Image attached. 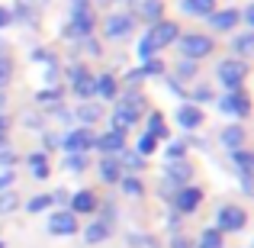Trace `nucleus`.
<instances>
[{"instance_id":"obj_52","label":"nucleus","mask_w":254,"mask_h":248,"mask_svg":"<svg viewBox=\"0 0 254 248\" xmlns=\"http://www.w3.org/2000/svg\"><path fill=\"white\" fill-rule=\"evenodd\" d=\"M52 58H58L55 52H49V49H32V62H39V65H49Z\"/></svg>"},{"instance_id":"obj_43","label":"nucleus","mask_w":254,"mask_h":248,"mask_svg":"<svg viewBox=\"0 0 254 248\" xmlns=\"http://www.w3.org/2000/svg\"><path fill=\"white\" fill-rule=\"evenodd\" d=\"M13 81V58L0 55V90H6V84Z\"/></svg>"},{"instance_id":"obj_11","label":"nucleus","mask_w":254,"mask_h":248,"mask_svg":"<svg viewBox=\"0 0 254 248\" xmlns=\"http://www.w3.org/2000/svg\"><path fill=\"white\" fill-rule=\"evenodd\" d=\"M45 232H49V236H55V239H71V236H77V232H81V223H77V216L71 210H52Z\"/></svg>"},{"instance_id":"obj_40","label":"nucleus","mask_w":254,"mask_h":248,"mask_svg":"<svg viewBox=\"0 0 254 248\" xmlns=\"http://www.w3.org/2000/svg\"><path fill=\"white\" fill-rule=\"evenodd\" d=\"M39 136H42V152H55V149H62V132H58V129H42Z\"/></svg>"},{"instance_id":"obj_56","label":"nucleus","mask_w":254,"mask_h":248,"mask_svg":"<svg viewBox=\"0 0 254 248\" xmlns=\"http://www.w3.org/2000/svg\"><path fill=\"white\" fill-rule=\"evenodd\" d=\"M168 87H171V93H177L180 100H187V90H184V84H180V81H174V78H168Z\"/></svg>"},{"instance_id":"obj_50","label":"nucleus","mask_w":254,"mask_h":248,"mask_svg":"<svg viewBox=\"0 0 254 248\" xmlns=\"http://www.w3.org/2000/svg\"><path fill=\"white\" fill-rule=\"evenodd\" d=\"M123 81H126V87H129V90H138L145 78H142V71H138V68H129V71H126V78H123Z\"/></svg>"},{"instance_id":"obj_39","label":"nucleus","mask_w":254,"mask_h":248,"mask_svg":"<svg viewBox=\"0 0 254 248\" xmlns=\"http://www.w3.org/2000/svg\"><path fill=\"white\" fill-rule=\"evenodd\" d=\"M229 158H232V165L238 167V174H251V152H248V149L229 152Z\"/></svg>"},{"instance_id":"obj_18","label":"nucleus","mask_w":254,"mask_h":248,"mask_svg":"<svg viewBox=\"0 0 254 248\" xmlns=\"http://www.w3.org/2000/svg\"><path fill=\"white\" fill-rule=\"evenodd\" d=\"M93 149L100 152V155H119V152L126 149V136L116 129H103L97 132V139H93Z\"/></svg>"},{"instance_id":"obj_30","label":"nucleus","mask_w":254,"mask_h":248,"mask_svg":"<svg viewBox=\"0 0 254 248\" xmlns=\"http://www.w3.org/2000/svg\"><path fill=\"white\" fill-rule=\"evenodd\" d=\"M187 103L193 106H203V103H216V90H212L209 84H196L190 93H187Z\"/></svg>"},{"instance_id":"obj_64","label":"nucleus","mask_w":254,"mask_h":248,"mask_svg":"<svg viewBox=\"0 0 254 248\" xmlns=\"http://www.w3.org/2000/svg\"><path fill=\"white\" fill-rule=\"evenodd\" d=\"M3 142H6V139H0V145H3Z\"/></svg>"},{"instance_id":"obj_17","label":"nucleus","mask_w":254,"mask_h":248,"mask_svg":"<svg viewBox=\"0 0 254 248\" xmlns=\"http://www.w3.org/2000/svg\"><path fill=\"white\" fill-rule=\"evenodd\" d=\"M64 210H71L74 216H90V213L100 210V197L93 190H74L68 197V206H64Z\"/></svg>"},{"instance_id":"obj_32","label":"nucleus","mask_w":254,"mask_h":248,"mask_svg":"<svg viewBox=\"0 0 254 248\" xmlns=\"http://www.w3.org/2000/svg\"><path fill=\"white\" fill-rule=\"evenodd\" d=\"M71 93H74L77 100H97L93 97V71L84 78H77V81H71Z\"/></svg>"},{"instance_id":"obj_42","label":"nucleus","mask_w":254,"mask_h":248,"mask_svg":"<svg viewBox=\"0 0 254 248\" xmlns=\"http://www.w3.org/2000/svg\"><path fill=\"white\" fill-rule=\"evenodd\" d=\"M45 87H52V84H58L62 81V62H58V58H52L49 65H45Z\"/></svg>"},{"instance_id":"obj_4","label":"nucleus","mask_w":254,"mask_h":248,"mask_svg":"<svg viewBox=\"0 0 254 248\" xmlns=\"http://www.w3.org/2000/svg\"><path fill=\"white\" fill-rule=\"evenodd\" d=\"M216 81L225 87V90H242L245 81H248V62H242V58H222V62L216 65Z\"/></svg>"},{"instance_id":"obj_23","label":"nucleus","mask_w":254,"mask_h":248,"mask_svg":"<svg viewBox=\"0 0 254 248\" xmlns=\"http://www.w3.org/2000/svg\"><path fill=\"white\" fill-rule=\"evenodd\" d=\"M81 236H84L87 245H100V242H106V239L113 236V226L106 223V219H93L87 229H81Z\"/></svg>"},{"instance_id":"obj_44","label":"nucleus","mask_w":254,"mask_h":248,"mask_svg":"<svg viewBox=\"0 0 254 248\" xmlns=\"http://www.w3.org/2000/svg\"><path fill=\"white\" fill-rule=\"evenodd\" d=\"M62 75H64V78H68V84H71V81H77V78H84V75H90V68H87V65H84V62H71V65H68V68H62Z\"/></svg>"},{"instance_id":"obj_26","label":"nucleus","mask_w":254,"mask_h":248,"mask_svg":"<svg viewBox=\"0 0 254 248\" xmlns=\"http://www.w3.org/2000/svg\"><path fill=\"white\" fill-rule=\"evenodd\" d=\"M116 162L123 165V171H126V174H138V171H145V165H148V158H142V155H138L135 149H129V145H126V149H123V152L116 155Z\"/></svg>"},{"instance_id":"obj_20","label":"nucleus","mask_w":254,"mask_h":248,"mask_svg":"<svg viewBox=\"0 0 254 248\" xmlns=\"http://www.w3.org/2000/svg\"><path fill=\"white\" fill-rule=\"evenodd\" d=\"M93 97H100V103H103V100H116L119 97V81H116L113 71L93 75Z\"/></svg>"},{"instance_id":"obj_28","label":"nucleus","mask_w":254,"mask_h":248,"mask_svg":"<svg viewBox=\"0 0 254 248\" xmlns=\"http://www.w3.org/2000/svg\"><path fill=\"white\" fill-rule=\"evenodd\" d=\"M193 248H225V236L216 229V226H209V229H203V232L196 236Z\"/></svg>"},{"instance_id":"obj_21","label":"nucleus","mask_w":254,"mask_h":248,"mask_svg":"<svg viewBox=\"0 0 254 248\" xmlns=\"http://www.w3.org/2000/svg\"><path fill=\"white\" fill-rule=\"evenodd\" d=\"M245 142H248V129L238 123H229L222 132H219V145H222L225 152H235V149H245Z\"/></svg>"},{"instance_id":"obj_61","label":"nucleus","mask_w":254,"mask_h":248,"mask_svg":"<svg viewBox=\"0 0 254 248\" xmlns=\"http://www.w3.org/2000/svg\"><path fill=\"white\" fill-rule=\"evenodd\" d=\"M3 110H6V93L0 90V113H3Z\"/></svg>"},{"instance_id":"obj_54","label":"nucleus","mask_w":254,"mask_h":248,"mask_svg":"<svg viewBox=\"0 0 254 248\" xmlns=\"http://www.w3.org/2000/svg\"><path fill=\"white\" fill-rule=\"evenodd\" d=\"M68 197H71V193L64 190V187H58V190H52V203H62V210L68 206Z\"/></svg>"},{"instance_id":"obj_13","label":"nucleus","mask_w":254,"mask_h":248,"mask_svg":"<svg viewBox=\"0 0 254 248\" xmlns=\"http://www.w3.org/2000/svg\"><path fill=\"white\" fill-rule=\"evenodd\" d=\"M100 26H103V39H129L132 29H135V19L126 10H119V13H106Z\"/></svg>"},{"instance_id":"obj_22","label":"nucleus","mask_w":254,"mask_h":248,"mask_svg":"<svg viewBox=\"0 0 254 248\" xmlns=\"http://www.w3.org/2000/svg\"><path fill=\"white\" fill-rule=\"evenodd\" d=\"M97 174L103 184H119V177H123V165L116 162V155H100V165H97Z\"/></svg>"},{"instance_id":"obj_3","label":"nucleus","mask_w":254,"mask_h":248,"mask_svg":"<svg viewBox=\"0 0 254 248\" xmlns=\"http://www.w3.org/2000/svg\"><path fill=\"white\" fill-rule=\"evenodd\" d=\"M93 29H97V13H93V6H71V16H68V23H64L62 36L68 39V42H81V39L93 36Z\"/></svg>"},{"instance_id":"obj_62","label":"nucleus","mask_w":254,"mask_h":248,"mask_svg":"<svg viewBox=\"0 0 254 248\" xmlns=\"http://www.w3.org/2000/svg\"><path fill=\"white\" fill-rule=\"evenodd\" d=\"M100 6H113V3H119V0H97Z\"/></svg>"},{"instance_id":"obj_10","label":"nucleus","mask_w":254,"mask_h":248,"mask_svg":"<svg viewBox=\"0 0 254 248\" xmlns=\"http://www.w3.org/2000/svg\"><path fill=\"white\" fill-rule=\"evenodd\" d=\"M93 139H97V132H93V126H71L68 132H62V152L64 155H71V152H93Z\"/></svg>"},{"instance_id":"obj_55","label":"nucleus","mask_w":254,"mask_h":248,"mask_svg":"<svg viewBox=\"0 0 254 248\" xmlns=\"http://www.w3.org/2000/svg\"><path fill=\"white\" fill-rule=\"evenodd\" d=\"M16 3H19V6H26V10H36V13H39L45 3H49V0H16Z\"/></svg>"},{"instance_id":"obj_2","label":"nucleus","mask_w":254,"mask_h":248,"mask_svg":"<svg viewBox=\"0 0 254 248\" xmlns=\"http://www.w3.org/2000/svg\"><path fill=\"white\" fill-rule=\"evenodd\" d=\"M174 45H177V55L184 62H196V65L216 52V39L206 36V32H180Z\"/></svg>"},{"instance_id":"obj_27","label":"nucleus","mask_w":254,"mask_h":248,"mask_svg":"<svg viewBox=\"0 0 254 248\" xmlns=\"http://www.w3.org/2000/svg\"><path fill=\"white\" fill-rule=\"evenodd\" d=\"M212 10H216V0H180V13H187V16L206 19Z\"/></svg>"},{"instance_id":"obj_49","label":"nucleus","mask_w":254,"mask_h":248,"mask_svg":"<svg viewBox=\"0 0 254 248\" xmlns=\"http://www.w3.org/2000/svg\"><path fill=\"white\" fill-rule=\"evenodd\" d=\"M135 55H138V58H142V62H148V58H155V55H158V52H155V49H151V42H148V39H145V36H142V39H138V45H135Z\"/></svg>"},{"instance_id":"obj_47","label":"nucleus","mask_w":254,"mask_h":248,"mask_svg":"<svg viewBox=\"0 0 254 248\" xmlns=\"http://www.w3.org/2000/svg\"><path fill=\"white\" fill-rule=\"evenodd\" d=\"M74 45H81V49H84L90 58H100V55H103V45H100L93 36H87V39H81V42H74Z\"/></svg>"},{"instance_id":"obj_60","label":"nucleus","mask_w":254,"mask_h":248,"mask_svg":"<svg viewBox=\"0 0 254 248\" xmlns=\"http://www.w3.org/2000/svg\"><path fill=\"white\" fill-rule=\"evenodd\" d=\"M71 6H90V0H68Z\"/></svg>"},{"instance_id":"obj_35","label":"nucleus","mask_w":254,"mask_h":248,"mask_svg":"<svg viewBox=\"0 0 254 248\" xmlns=\"http://www.w3.org/2000/svg\"><path fill=\"white\" fill-rule=\"evenodd\" d=\"M23 210L29 213V216H36V213H45V210H52V193H36V197H29L23 203Z\"/></svg>"},{"instance_id":"obj_59","label":"nucleus","mask_w":254,"mask_h":248,"mask_svg":"<svg viewBox=\"0 0 254 248\" xmlns=\"http://www.w3.org/2000/svg\"><path fill=\"white\" fill-rule=\"evenodd\" d=\"M6 129H10V119L0 113V139H6Z\"/></svg>"},{"instance_id":"obj_46","label":"nucleus","mask_w":254,"mask_h":248,"mask_svg":"<svg viewBox=\"0 0 254 248\" xmlns=\"http://www.w3.org/2000/svg\"><path fill=\"white\" fill-rule=\"evenodd\" d=\"M0 165H3V167H16V165H19V155L13 152V145H10V142L0 145Z\"/></svg>"},{"instance_id":"obj_29","label":"nucleus","mask_w":254,"mask_h":248,"mask_svg":"<svg viewBox=\"0 0 254 248\" xmlns=\"http://www.w3.org/2000/svg\"><path fill=\"white\" fill-rule=\"evenodd\" d=\"M62 167L68 174H84L87 167H90V155H84V152H71V155H64Z\"/></svg>"},{"instance_id":"obj_34","label":"nucleus","mask_w":254,"mask_h":248,"mask_svg":"<svg viewBox=\"0 0 254 248\" xmlns=\"http://www.w3.org/2000/svg\"><path fill=\"white\" fill-rule=\"evenodd\" d=\"M23 206V197L16 190H0V216H10Z\"/></svg>"},{"instance_id":"obj_48","label":"nucleus","mask_w":254,"mask_h":248,"mask_svg":"<svg viewBox=\"0 0 254 248\" xmlns=\"http://www.w3.org/2000/svg\"><path fill=\"white\" fill-rule=\"evenodd\" d=\"M16 184V167H0V190H13Z\"/></svg>"},{"instance_id":"obj_37","label":"nucleus","mask_w":254,"mask_h":248,"mask_svg":"<svg viewBox=\"0 0 254 248\" xmlns=\"http://www.w3.org/2000/svg\"><path fill=\"white\" fill-rule=\"evenodd\" d=\"M187 152H190L187 139H168V149H164V158H168V162H180V158H187Z\"/></svg>"},{"instance_id":"obj_15","label":"nucleus","mask_w":254,"mask_h":248,"mask_svg":"<svg viewBox=\"0 0 254 248\" xmlns=\"http://www.w3.org/2000/svg\"><path fill=\"white\" fill-rule=\"evenodd\" d=\"M238 23H242V19H238V10H235V6H222V10L216 6V10L206 16V26H209L212 32H225V36H232Z\"/></svg>"},{"instance_id":"obj_58","label":"nucleus","mask_w":254,"mask_h":248,"mask_svg":"<svg viewBox=\"0 0 254 248\" xmlns=\"http://www.w3.org/2000/svg\"><path fill=\"white\" fill-rule=\"evenodd\" d=\"M238 177H242V193L251 197V174H238Z\"/></svg>"},{"instance_id":"obj_6","label":"nucleus","mask_w":254,"mask_h":248,"mask_svg":"<svg viewBox=\"0 0 254 248\" xmlns=\"http://www.w3.org/2000/svg\"><path fill=\"white\" fill-rule=\"evenodd\" d=\"M216 229L222 232V236H238V232L248 229V210H245L242 203H225L219 206L216 213Z\"/></svg>"},{"instance_id":"obj_57","label":"nucleus","mask_w":254,"mask_h":248,"mask_svg":"<svg viewBox=\"0 0 254 248\" xmlns=\"http://www.w3.org/2000/svg\"><path fill=\"white\" fill-rule=\"evenodd\" d=\"M6 26H13V19H10V6H0V32H3Z\"/></svg>"},{"instance_id":"obj_51","label":"nucleus","mask_w":254,"mask_h":248,"mask_svg":"<svg viewBox=\"0 0 254 248\" xmlns=\"http://www.w3.org/2000/svg\"><path fill=\"white\" fill-rule=\"evenodd\" d=\"M32 180H49L52 177V162H42V165H32Z\"/></svg>"},{"instance_id":"obj_8","label":"nucleus","mask_w":254,"mask_h":248,"mask_svg":"<svg viewBox=\"0 0 254 248\" xmlns=\"http://www.w3.org/2000/svg\"><path fill=\"white\" fill-rule=\"evenodd\" d=\"M203 200H206L203 187L187 184V187H180V190L174 193L168 203H171V213H177V216H193V213H196L199 206H203Z\"/></svg>"},{"instance_id":"obj_31","label":"nucleus","mask_w":254,"mask_h":248,"mask_svg":"<svg viewBox=\"0 0 254 248\" xmlns=\"http://www.w3.org/2000/svg\"><path fill=\"white\" fill-rule=\"evenodd\" d=\"M119 190L126 193V197H145V184L138 174H123L119 177Z\"/></svg>"},{"instance_id":"obj_1","label":"nucleus","mask_w":254,"mask_h":248,"mask_svg":"<svg viewBox=\"0 0 254 248\" xmlns=\"http://www.w3.org/2000/svg\"><path fill=\"white\" fill-rule=\"evenodd\" d=\"M145 110H148L145 97L138 90H129L123 100H116V110H113V116H110V129H116V132H123V136H126V132L142 119Z\"/></svg>"},{"instance_id":"obj_12","label":"nucleus","mask_w":254,"mask_h":248,"mask_svg":"<svg viewBox=\"0 0 254 248\" xmlns=\"http://www.w3.org/2000/svg\"><path fill=\"white\" fill-rule=\"evenodd\" d=\"M126 3V13L132 19H142V23H158L164 19V0H123Z\"/></svg>"},{"instance_id":"obj_16","label":"nucleus","mask_w":254,"mask_h":248,"mask_svg":"<svg viewBox=\"0 0 254 248\" xmlns=\"http://www.w3.org/2000/svg\"><path fill=\"white\" fill-rule=\"evenodd\" d=\"M71 119H74L77 126L103 123V103H100V100H77V106L71 110Z\"/></svg>"},{"instance_id":"obj_45","label":"nucleus","mask_w":254,"mask_h":248,"mask_svg":"<svg viewBox=\"0 0 254 248\" xmlns=\"http://www.w3.org/2000/svg\"><path fill=\"white\" fill-rule=\"evenodd\" d=\"M126 242H129L132 248H158V239H151V236H138V232H129V236H126Z\"/></svg>"},{"instance_id":"obj_33","label":"nucleus","mask_w":254,"mask_h":248,"mask_svg":"<svg viewBox=\"0 0 254 248\" xmlns=\"http://www.w3.org/2000/svg\"><path fill=\"white\" fill-rule=\"evenodd\" d=\"M199 75V65L196 62H184V58H177V68H174V81H196Z\"/></svg>"},{"instance_id":"obj_38","label":"nucleus","mask_w":254,"mask_h":248,"mask_svg":"<svg viewBox=\"0 0 254 248\" xmlns=\"http://www.w3.org/2000/svg\"><path fill=\"white\" fill-rule=\"evenodd\" d=\"M158 145H161V142H158L155 136H148V132H142V136H138V142H135V152H138L142 158H151V155L158 152Z\"/></svg>"},{"instance_id":"obj_5","label":"nucleus","mask_w":254,"mask_h":248,"mask_svg":"<svg viewBox=\"0 0 254 248\" xmlns=\"http://www.w3.org/2000/svg\"><path fill=\"white\" fill-rule=\"evenodd\" d=\"M193 174H196V171H193V165L187 162V158H180V162H168V165H164L161 193L171 200L174 193L180 190V187H187V184H190V180H193Z\"/></svg>"},{"instance_id":"obj_53","label":"nucleus","mask_w":254,"mask_h":248,"mask_svg":"<svg viewBox=\"0 0 254 248\" xmlns=\"http://www.w3.org/2000/svg\"><path fill=\"white\" fill-rule=\"evenodd\" d=\"M171 248H193V242L184 236V232H174V236H171Z\"/></svg>"},{"instance_id":"obj_24","label":"nucleus","mask_w":254,"mask_h":248,"mask_svg":"<svg viewBox=\"0 0 254 248\" xmlns=\"http://www.w3.org/2000/svg\"><path fill=\"white\" fill-rule=\"evenodd\" d=\"M62 97H64V87L62 84L42 87V90L36 93V106H39V110H55V106H62Z\"/></svg>"},{"instance_id":"obj_63","label":"nucleus","mask_w":254,"mask_h":248,"mask_svg":"<svg viewBox=\"0 0 254 248\" xmlns=\"http://www.w3.org/2000/svg\"><path fill=\"white\" fill-rule=\"evenodd\" d=\"M0 248H6V242H3V239H0Z\"/></svg>"},{"instance_id":"obj_19","label":"nucleus","mask_w":254,"mask_h":248,"mask_svg":"<svg viewBox=\"0 0 254 248\" xmlns=\"http://www.w3.org/2000/svg\"><path fill=\"white\" fill-rule=\"evenodd\" d=\"M145 132L155 136L158 142H168L171 139V126H168V116L161 110H145Z\"/></svg>"},{"instance_id":"obj_7","label":"nucleus","mask_w":254,"mask_h":248,"mask_svg":"<svg viewBox=\"0 0 254 248\" xmlns=\"http://www.w3.org/2000/svg\"><path fill=\"white\" fill-rule=\"evenodd\" d=\"M216 106H219V113L222 116H229L232 123L235 119H248V113H251V97H248V90H225L222 97H216Z\"/></svg>"},{"instance_id":"obj_25","label":"nucleus","mask_w":254,"mask_h":248,"mask_svg":"<svg viewBox=\"0 0 254 248\" xmlns=\"http://www.w3.org/2000/svg\"><path fill=\"white\" fill-rule=\"evenodd\" d=\"M232 58H248L251 55V49H254V36H251V29H242V32H232Z\"/></svg>"},{"instance_id":"obj_14","label":"nucleus","mask_w":254,"mask_h":248,"mask_svg":"<svg viewBox=\"0 0 254 248\" xmlns=\"http://www.w3.org/2000/svg\"><path fill=\"white\" fill-rule=\"evenodd\" d=\"M174 123L184 132H196V129H203L206 113H203V106H193V103L184 100V103H177V110H174Z\"/></svg>"},{"instance_id":"obj_9","label":"nucleus","mask_w":254,"mask_h":248,"mask_svg":"<svg viewBox=\"0 0 254 248\" xmlns=\"http://www.w3.org/2000/svg\"><path fill=\"white\" fill-rule=\"evenodd\" d=\"M177 36H180V23H174V19H158V23H151L148 29H145V39L151 42V49L161 55V49H168V45L177 42Z\"/></svg>"},{"instance_id":"obj_41","label":"nucleus","mask_w":254,"mask_h":248,"mask_svg":"<svg viewBox=\"0 0 254 248\" xmlns=\"http://www.w3.org/2000/svg\"><path fill=\"white\" fill-rule=\"evenodd\" d=\"M23 126H26V129H32V132H42L45 129L42 113H39V110H23Z\"/></svg>"},{"instance_id":"obj_36","label":"nucleus","mask_w":254,"mask_h":248,"mask_svg":"<svg viewBox=\"0 0 254 248\" xmlns=\"http://www.w3.org/2000/svg\"><path fill=\"white\" fill-rule=\"evenodd\" d=\"M142 78H164L168 75V65H164V58L161 55H155V58H148V62H142Z\"/></svg>"}]
</instances>
